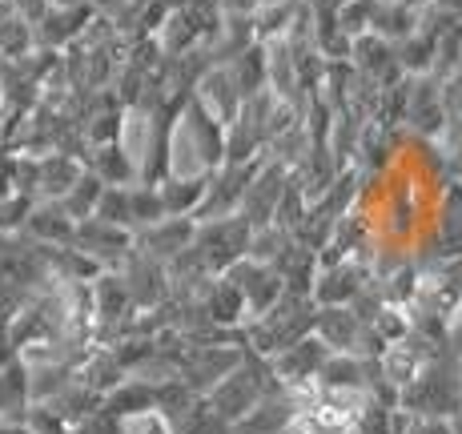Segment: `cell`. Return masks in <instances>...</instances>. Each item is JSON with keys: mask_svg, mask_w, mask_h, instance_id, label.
I'll list each match as a JSON object with an SVG mask.
<instances>
[]
</instances>
